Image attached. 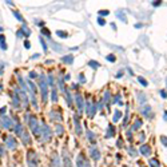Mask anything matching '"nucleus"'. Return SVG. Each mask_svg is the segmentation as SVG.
Wrapping results in <instances>:
<instances>
[{
  "mask_svg": "<svg viewBox=\"0 0 167 167\" xmlns=\"http://www.w3.org/2000/svg\"><path fill=\"white\" fill-rule=\"evenodd\" d=\"M26 120H27V123H28V126H30V128H31V131H32V134L38 138V139H40L42 138V130H43V124L40 123V122L36 119L35 116H30L27 114L26 115Z\"/></svg>",
  "mask_w": 167,
  "mask_h": 167,
  "instance_id": "1",
  "label": "nucleus"
},
{
  "mask_svg": "<svg viewBox=\"0 0 167 167\" xmlns=\"http://www.w3.org/2000/svg\"><path fill=\"white\" fill-rule=\"evenodd\" d=\"M27 86H28V94L31 95V102H32V106L35 108H38V102H36V86L32 83V80L28 79L27 80Z\"/></svg>",
  "mask_w": 167,
  "mask_h": 167,
  "instance_id": "2",
  "label": "nucleus"
},
{
  "mask_svg": "<svg viewBox=\"0 0 167 167\" xmlns=\"http://www.w3.org/2000/svg\"><path fill=\"white\" fill-rule=\"evenodd\" d=\"M47 80L44 78V75H40L39 76V88H40V92H42V98H43V102H47V95H48V87H47Z\"/></svg>",
  "mask_w": 167,
  "mask_h": 167,
  "instance_id": "3",
  "label": "nucleus"
},
{
  "mask_svg": "<svg viewBox=\"0 0 167 167\" xmlns=\"http://www.w3.org/2000/svg\"><path fill=\"white\" fill-rule=\"evenodd\" d=\"M27 165L28 167H38L39 165V157L35 151L27 152Z\"/></svg>",
  "mask_w": 167,
  "mask_h": 167,
  "instance_id": "4",
  "label": "nucleus"
},
{
  "mask_svg": "<svg viewBox=\"0 0 167 167\" xmlns=\"http://www.w3.org/2000/svg\"><path fill=\"white\" fill-rule=\"evenodd\" d=\"M51 139H52V131H51L50 126L43 124L42 138H40V140H43V142H51Z\"/></svg>",
  "mask_w": 167,
  "mask_h": 167,
  "instance_id": "5",
  "label": "nucleus"
},
{
  "mask_svg": "<svg viewBox=\"0 0 167 167\" xmlns=\"http://www.w3.org/2000/svg\"><path fill=\"white\" fill-rule=\"evenodd\" d=\"M86 112L90 118H94L95 116V112H96V104L94 103L92 100H88L87 102V107H86Z\"/></svg>",
  "mask_w": 167,
  "mask_h": 167,
  "instance_id": "6",
  "label": "nucleus"
},
{
  "mask_svg": "<svg viewBox=\"0 0 167 167\" xmlns=\"http://www.w3.org/2000/svg\"><path fill=\"white\" fill-rule=\"evenodd\" d=\"M0 120H2V126H3L4 128H7V130H11L12 126H14V123H12V119H11L10 116L4 115V114H2V116H0Z\"/></svg>",
  "mask_w": 167,
  "mask_h": 167,
  "instance_id": "7",
  "label": "nucleus"
},
{
  "mask_svg": "<svg viewBox=\"0 0 167 167\" xmlns=\"http://www.w3.org/2000/svg\"><path fill=\"white\" fill-rule=\"evenodd\" d=\"M4 142H6L7 148H10V150H15L16 147H18V142H16L15 138H14V136H11V135L6 136V139H4Z\"/></svg>",
  "mask_w": 167,
  "mask_h": 167,
  "instance_id": "8",
  "label": "nucleus"
},
{
  "mask_svg": "<svg viewBox=\"0 0 167 167\" xmlns=\"http://www.w3.org/2000/svg\"><path fill=\"white\" fill-rule=\"evenodd\" d=\"M76 166L78 167H90V162L86 159V157L83 154H80V155H78V158H76Z\"/></svg>",
  "mask_w": 167,
  "mask_h": 167,
  "instance_id": "9",
  "label": "nucleus"
},
{
  "mask_svg": "<svg viewBox=\"0 0 167 167\" xmlns=\"http://www.w3.org/2000/svg\"><path fill=\"white\" fill-rule=\"evenodd\" d=\"M63 166L64 167H72V161H71V157L68 151L66 148L63 150Z\"/></svg>",
  "mask_w": 167,
  "mask_h": 167,
  "instance_id": "10",
  "label": "nucleus"
},
{
  "mask_svg": "<svg viewBox=\"0 0 167 167\" xmlns=\"http://www.w3.org/2000/svg\"><path fill=\"white\" fill-rule=\"evenodd\" d=\"M90 155H91V158L94 161H99L100 159V151L98 150L96 146H91V147H90Z\"/></svg>",
  "mask_w": 167,
  "mask_h": 167,
  "instance_id": "11",
  "label": "nucleus"
},
{
  "mask_svg": "<svg viewBox=\"0 0 167 167\" xmlns=\"http://www.w3.org/2000/svg\"><path fill=\"white\" fill-rule=\"evenodd\" d=\"M75 103H76V107H78V110L82 112L83 108H84V102H83V96L80 95V94H76V95H75Z\"/></svg>",
  "mask_w": 167,
  "mask_h": 167,
  "instance_id": "12",
  "label": "nucleus"
},
{
  "mask_svg": "<svg viewBox=\"0 0 167 167\" xmlns=\"http://www.w3.org/2000/svg\"><path fill=\"white\" fill-rule=\"evenodd\" d=\"M50 119L51 120H59V122H62V114H60L58 110H51L50 111Z\"/></svg>",
  "mask_w": 167,
  "mask_h": 167,
  "instance_id": "13",
  "label": "nucleus"
},
{
  "mask_svg": "<svg viewBox=\"0 0 167 167\" xmlns=\"http://www.w3.org/2000/svg\"><path fill=\"white\" fill-rule=\"evenodd\" d=\"M12 106L16 108V107H20V96H19V94L18 91L15 90V92H14V95H12Z\"/></svg>",
  "mask_w": 167,
  "mask_h": 167,
  "instance_id": "14",
  "label": "nucleus"
},
{
  "mask_svg": "<svg viewBox=\"0 0 167 167\" xmlns=\"http://www.w3.org/2000/svg\"><path fill=\"white\" fill-rule=\"evenodd\" d=\"M20 138H22V142H23V143L26 144V146H30V144L32 143V139H31L30 134H28L27 131H24V132L22 134V136H20Z\"/></svg>",
  "mask_w": 167,
  "mask_h": 167,
  "instance_id": "15",
  "label": "nucleus"
},
{
  "mask_svg": "<svg viewBox=\"0 0 167 167\" xmlns=\"http://www.w3.org/2000/svg\"><path fill=\"white\" fill-rule=\"evenodd\" d=\"M16 91H18L19 96H20V99L23 100V104H24V106H27V104H28V98H27V92H26V91H23V90H19V88H16Z\"/></svg>",
  "mask_w": 167,
  "mask_h": 167,
  "instance_id": "16",
  "label": "nucleus"
},
{
  "mask_svg": "<svg viewBox=\"0 0 167 167\" xmlns=\"http://www.w3.org/2000/svg\"><path fill=\"white\" fill-rule=\"evenodd\" d=\"M51 167H60V158L58 154H54L51 158Z\"/></svg>",
  "mask_w": 167,
  "mask_h": 167,
  "instance_id": "17",
  "label": "nucleus"
},
{
  "mask_svg": "<svg viewBox=\"0 0 167 167\" xmlns=\"http://www.w3.org/2000/svg\"><path fill=\"white\" fill-rule=\"evenodd\" d=\"M74 120H75V128H76V134L78 135H82L83 134V130H82V126H80V122H79V118L78 115L74 116Z\"/></svg>",
  "mask_w": 167,
  "mask_h": 167,
  "instance_id": "18",
  "label": "nucleus"
},
{
  "mask_svg": "<svg viewBox=\"0 0 167 167\" xmlns=\"http://www.w3.org/2000/svg\"><path fill=\"white\" fill-rule=\"evenodd\" d=\"M140 152H142V155H144V157L151 155V147H150L148 144H143L140 147Z\"/></svg>",
  "mask_w": 167,
  "mask_h": 167,
  "instance_id": "19",
  "label": "nucleus"
},
{
  "mask_svg": "<svg viewBox=\"0 0 167 167\" xmlns=\"http://www.w3.org/2000/svg\"><path fill=\"white\" fill-rule=\"evenodd\" d=\"M140 111H142V114H143L146 118H151V116H152V114H151V107H150L148 104H146V107L143 106Z\"/></svg>",
  "mask_w": 167,
  "mask_h": 167,
  "instance_id": "20",
  "label": "nucleus"
},
{
  "mask_svg": "<svg viewBox=\"0 0 167 167\" xmlns=\"http://www.w3.org/2000/svg\"><path fill=\"white\" fill-rule=\"evenodd\" d=\"M62 62L66 63V64H72V63H74V56H72V55H66V56H63V58H62Z\"/></svg>",
  "mask_w": 167,
  "mask_h": 167,
  "instance_id": "21",
  "label": "nucleus"
},
{
  "mask_svg": "<svg viewBox=\"0 0 167 167\" xmlns=\"http://www.w3.org/2000/svg\"><path fill=\"white\" fill-rule=\"evenodd\" d=\"M114 134H115V127H114V124H110L108 128H107V134H106V138H111V136H114Z\"/></svg>",
  "mask_w": 167,
  "mask_h": 167,
  "instance_id": "22",
  "label": "nucleus"
},
{
  "mask_svg": "<svg viewBox=\"0 0 167 167\" xmlns=\"http://www.w3.org/2000/svg\"><path fill=\"white\" fill-rule=\"evenodd\" d=\"M120 116H122V112L119 110H115V111H114V116H112V123H116V122L120 119Z\"/></svg>",
  "mask_w": 167,
  "mask_h": 167,
  "instance_id": "23",
  "label": "nucleus"
},
{
  "mask_svg": "<svg viewBox=\"0 0 167 167\" xmlns=\"http://www.w3.org/2000/svg\"><path fill=\"white\" fill-rule=\"evenodd\" d=\"M15 131H16V134H18L19 136H22V134L24 132L22 123H16V126H15Z\"/></svg>",
  "mask_w": 167,
  "mask_h": 167,
  "instance_id": "24",
  "label": "nucleus"
},
{
  "mask_svg": "<svg viewBox=\"0 0 167 167\" xmlns=\"http://www.w3.org/2000/svg\"><path fill=\"white\" fill-rule=\"evenodd\" d=\"M140 127H142V120L140 119H136L135 123H134L132 127H131V131H136V130H139Z\"/></svg>",
  "mask_w": 167,
  "mask_h": 167,
  "instance_id": "25",
  "label": "nucleus"
},
{
  "mask_svg": "<svg viewBox=\"0 0 167 167\" xmlns=\"http://www.w3.org/2000/svg\"><path fill=\"white\" fill-rule=\"evenodd\" d=\"M87 138H88V140L91 142L92 144H95V142H96V136L94 135V132H92V131H90V130L87 131Z\"/></svg>",
  "mask_w": 167,
  "mask_h": 167,
  "instance_id": "26",
  "label": "nucleus"
},
{
  "mask_svg": "<svg viewBox=\"0 0 167 167\" xmlns=\"http://www.w3.org/2000/svg\"><path fill=\"white\" fill-rule=\"evenodd\" d=\"M55 131H56V135H59V136H60V135H63V132H64V128H63V126L58 123V124L55 126Z\"/></svg>",
  "mask_w": 167,
  "mask_h": 167,
  "instance_id": "27",
  "label": "nucleus"
},
{
  "mask_svg": "<svg viewBox=\"0 0 167 167\" xmlns=\"http://www.w3.org/2000/svg\"><path fill=\"white\" fill-rule=\"evenodd\" d=\"M51 99H52V102H58V91L55 88H52V91H51Z\"/></svg>",
  "mask_w": 167,
  "mask_h": 167,
  "instance_id": "28",
  "label": "nucleus"
},
{
  "mask_svg": "<svg viewBox=\"0 0 167 167\" xmlns=\"http://www.w3.org/2000/svg\"><path fill=\"white\" fill-rule=\"evenodd\" d=\"M20 31H22V32H23V34H24V35H26V38H28V36H30V35H31V31H30V30H28V28H27L26 26L20 27Z\"/></svg>",
  "mask_w": 167,
  "mask_h": 167,
  "instance_id": "29",
  "label": "nucleus"
},
{
  "mask_svg": "<svg viewBox=\"0 0 167 167\" xmlns=\"http://www.w3.org/2000/svg\"><path fill=\"white\" fill-rule=\"evenodd\" d=\"M56 35H58L59 38H63V39H66L67 36H68V34H67L66 31H60V30H58V31H56Z\"/></svg>",
  "mask_w": 167,
  "mask_h": 167,
  "instance_id": "30",
  "label": "nucleus"
},
{
  "mask_svg": "<svg viewBox=\"0 0 167 167\" xmlns=\"http://www.w3.org/2000/svg\"><path fill=\"white\" fill-rule=\"evenodd\" d=\"M148 163H150V166H151V167H161V163L157 159H150Z\"/></svg>",
  "mask_w": 167,
  "mask_h": 167,
  "instance_id": "31",
  "label": "nucleus"
},
{
  "mask_svg": "<svg viewBox=\"0 0 167 167\" xmlns=\"http://www.w3.org/2000/svg\"><path fill=\"white\" fill-rule=\"evenodd\" d=\"M88 66L92 67V68H98V67H99V63L95 62V60H90V62H88Z\"/></svg>",
  "mask_w": 167,
  "mask_h": 167,
  "instance_id": "32",
  "label": "nucleus"
},
{
  "mask_svg": "<svg viewBox=\"0 0 167 167\" xmlns=\"http://www.w3.org/2000/svg\"><path fill=\"white\" fill-rule=\"evenodd\" d=\"M128 152H130V155H131V157H136L138 155V151L134 147H130L128 148Z\"/></svg>",
  "mask_w": 167,
  "mask_h": 167,
  "instance_id": "33",
  "label": "nucleus"
},
{
  "mask_svg": "<svg viewBox=\"0 0 167 167\" xmlns=\"http://www.w3.org/2000/svg\"><path fill=\"white\" fill-rule=\"evenodd\" d=\"M39 42H40V44H42L43 50H44V51H47V50H48V47H47V44H46V42H44V39H43V38H39Z\"/></svg>",
  "mask_w": 167,
  "mask_h": 167,
  "instance_id": "34",
  "label": "nucleus"
},
{
  "mask_svg": "<svg viewBox=\"0 0 167 167\" xmlns=\"http://www.w3.org/2000/svg\"><path fill=\"white\" fill-rule=\"evenodd\" d=\"M108 100H110V92H108V91H106V92H104V98H103V102H106V104H108V103H110Z\"/></svg>",
  "mask_w": 167,
  "mask_h": 167,
  "instance_id": "35",
  "label": "nucleus"
},
{
  "mask_svg": "<svg viewBox=\"0 0 167 167\" xmlns=\"http://www.w3.org/2000/svg\"><path fill=\"white\" fill-rule=\"evenodd\" d=\"M14 15H15V18H16V19H18V20H19V22H22V23L24 22V19L22 18V15H20V14H19V12H18V11H15V12H14Z\"/></svg>",
  "mask_w": 167,
  "mask_h": 167,
  "instance_id": "36",
  "label": "nucleus"
},
{
  "mask_svg": "<svg viewBox=\"0 0 167 167\" xmlns=\"http://www.w3.org/2000/svg\"><path fill=\"white\" fill-rule=\"evenodd\" d=\"M118 15H119V16H118V18H119V19L122 20V22L127 23V18H126V15H123V14H122V12H118Z\"/></svg>",
  "mask_w": 167,
  "mask_h": 167,
  "instance_id": "37",
  "label": "nucleus"
},
{
  "mask_svg": "<svg viewBox=\"0 0 167 167\" xmlns=\"http://www.w3.org/2000/svg\"><path fill=\"white\" fill-rule=\"evenodd\" d=\"M138 80H139V83H140L142 86H144V87L148 84V83H147V80H144V78H142V76H139V78H138Z\"/></svg>",
  "mask_w": 167,
  "mask_h": 167,
  "instance_id": "38",
  "label": "nucleus"
},
{
  "mask_svg": "<svg viewBox=\"0 0 167 167\" xmlns=\"http://www.w3.org/2000/svg\"><path fill=\"white\" fill-rule=\"evenodd\" d=\"M42 34H43V35H47V36H48V39H50V36H51V32L48 31L47 28H43V30H42Z\"/></svg>",
  "mask_w": 167,
  "mask_h": 167,
  "instance_id": "39",
  "label": "nucleus"
},
{
  "mask_svg": "<svg viewBox=\"0 0 167 167\" xmlns=\"http://www.w3.org/2000/svg\"><path fill=\"white\" fill-rule=\"evenodd\" d=\"M98 24H99V26H104V24H106V20L102 19V18H98Z\"/></svg>",
  "mask_w": 167,
  "mask_h": 167,
  "instance_id": "40",
  "label": "nucleus"
},
{
  "mask_svg": "<svg viewBox=\"0 0 167 167\" xmlns=\"http://www.w3.org/2000/svg\"><path fill=\"white\" fill-rule=\"evenodd\" d=\"M47 82H48V84L54 86V76H52V75H50V76H48V80H47Z\"/></svg>",
  "mask_w": 167,
  "mask_h": 167,
  "instance_id": "41",
  "label": "nucleus"
},
{
  "mask_svg": "<svg viewBox=\"0 0 167 167\" xmlns=\"http://www.w3.org/2000/svg\"><path fill=\"white\" fill-rule=\"evenodd\" d=\"M106 59H107L108 62H115V60H116V59H115V56H114V55H108Z\"/></svg>",
  "mask_w": 167,
  "mask_h": 167,
  "instance_id": "42",
  "label": "nucleus"
},
{
  "mask_svg": "<svg viewBox=\"0 0 167 167\" xmlns=\"http://www.w3.org/2000/svg\"><path fill=\"white\" fill-rule=\"evenodd\" d=\"M161 140H162V143H163V146H167V138L166 136H161Z\"/></svg>",
  "mask_w": 167,
  "mask_h": 167,
  "instance_id": "43",
  "label": "nucleus"
},
{
  "mask_svg": "<svg viewBox=\"0 0 167 167\" xmlns=\"http://www.w3.org/2000/svg\"><path fill=\"white\" fill-rule=\"evenodd\" d=\"M30 78H39V75L36 74V72L32 71V72H30Z\"/></svg>",
  "mask_w": 167,
  "mask_h": 167,
  "instance_id": "44",
  "label": "nucleus"
},
{
  "mask_svg": "<svg viewBox=\"0 0 167 167\" xmlns=\"http://www.w3.org/2000/svg\"><path fill=\"white\" fill-rule=\"evenodd\" d=\"M24 47H26V48H31V43L28 42V40H26V42H24Z\"/></svg>",
  "mask_w": 167,
  "mask_h": 167,
  "instance_id": "45",
  "label": "nucleus"
},
{
  "mask_svg": "<svg viewBox=\"0 0 167 167\" xmlns=\"http://www.w3.org/2000/svg\"><path fill=\"white\" fill-rule=\"evenodd\" d=\"M0 48H2V50H7V44L6 43H0Z\"/></svg>",
  "mask_w": 167,
  "mask_h": 167,
  "instance_id": "46",
  "label": "nucleus"
},
{
  "mask_svg": "<svg viewBox=\"0 0 167 167\" xmlns=\"http://www.w3.org/2000/svg\"><path fill=\"white\" fill-rule=\"evenodd\" d=\"M79 82H80V83H84V82H86V79H84L83 75H79Z\"/></svg>",
  "mask_w": 167,
  "mask_h": 167,
  "instance_id": "47",
  "label": "nucleus"
},
{
  "mask_svg": "<svg viewBox=\"0 0 167 167\" xmlns=\"http://www.w3.org/2000/svg\"><path fill=\"white\" fill-rule=\"evenodd\" d=\"M108 11H99V15H108Z\"/></svg>",
  "mask_w": 167,
  "mask_h": 167,
  "instance_id": "48",
  "label": "nucleus"
},
{
  "mask_svg": "<svg viewBox=\"0 0 167 167\" xmlns=\"http://www.w3.org/2000/svg\"><path fill=\"white\" fill-rule=\"evenodd\" d=\"M16 36H18V38H22V36H23V32L19 30V31H18V34H16Z\"/></svg>",
  "mask_w": 167,
  "mask_h": 167,
  "instance_id": "49",
  "label": "nucleus"
},
{
  "mask_svg": "<svg viewBox=\"0 0 167 167\" xmlns=\"http://www.w3.org/2000/svg\"><path fill=\"white\" fill-rule=\"evenodd\" d=\"M3 155H4V148L0 146V157H3Z\"/></svg>",
  "mask_w": 167,
  "mask_h": 167,
  "instance_id": "50",
  "label": "nucleus"
},
{
  "mask_svg": "<svg viewBox=\"0 0 167 167\" xmlns=\"http://www.w3.org/2000/svg\"><path fill=\"white\" fill-rule=\"evenodd\" d=\"M118 147H122V146H123V144H122V139H119V140H118Z\"/></svg>",
  "mask_w": 167,
  "mask_h": 167,
  "instance_id": "51",
  "label": "nucleus"
},
{
  "mask_svg": "<svg viewBox=\"0 0 167 167\" xmlns=\"http://www.w3.org/2000/svg\"><path fill=\"white\" fill-rule=\"evenodd\" d=\"M122 75H123V71H119V72H118V74H116L118 78H119V76H122Z\"/></svg>",
  "mask_w": 167,
  "mask_h": 167,
  "instance_id": "52",
  "label": "nucleus"
},
{
  "mask_svg": "<svg viewBox=\"0 0 167 167\" xmlns=\"http://www.w3.org/2000/svg\"><path fill=\"white\" fill-rule=\"evenodd\" d=\"M4 42V35H0V43Z\"/></svg>",
  "mask_w": 167,
  "mask_h": 167,
  "instance_id": "53",
  "label": "nucleus"
},
{
  "mask_svg": "<svg viewBox=\"0 0 167 167\" xmlns=\"http://www.w3.org/2000/svg\"><path fill=\"white\" fill-rule=\"evenodd\" d=\"M152 4H154V6H155V7H157V6H159V4H161V2H154Z\"/></svg>",
  "mask_w": 167,
  "mask_h": 167,
  "instance_id": "54",
  "label": "nucleus"
},
{
  "mask_svg": "<svg viewBox=\"0 0 167 167\" xmlns=\"http://www.w3.org/2000/svg\"><path fill=\"white\" fill-rule=\"evenodd\" d=\"M39 56H40V55H39V54H35V55H34V56H32V59H36V58H39Z\"/></svg>",
  "mask_w": 167,
  "mask_h": 167,
  "instance_id": "55",
  "label": "nucleus"
},
{
  "mask_svg": "<svg viewBox=\"0 0 167 167\" xmlns=\"http://www.w3.org/2000/svg\"><path fill=\"white\" fill-rule=\"evenodd\" d=\"M163 119H165V120H166V122H167V111H166V112H165V115H163Z\"/></svg>",
  "mask_w": 167,
  "mask_h": 167,
  "instance_id": "56",
  "label": "nucleus"
},
{
  "mask_svg": "<svg viewBox=\"0 0 167 167\" xmlns=\"http://www.w3.org/2000/svg\"><path fill=\"white\" fill-rule=\"evenodd\" d=\"M161 95H162V96H163V98H166V96H167V95H166V92H163V91H162V92H161Z\"/></svg>",
  "mask_w": 167,
  "mask_h": 167,
  "instance_id": "57",
  "label": "nucleus"
},
{
  "mask_svg": "<svg viewBox=\"0 0 167 167\" xmlns=\"http://www.w3.org/2000/svg\"><path fill=\"white\" fill-rule=\"evenodd\" d=\"M3 31V27H0V32H2Z\"/></svg>",
  "mask_w": 167,
  "mask_h": 167,
  "instance_id": "58",
  "label": "nucleus"
},
{
  "mask_svg": "<svg viewBox=\"0 0 167 167\" xmlns=\"http://www.w3.org/2000/svg\"><path fill=\"white\" fill-rule=\"evenodd\" d=\"M123 167H131V166H123Z\"/></svg>",
  "mask_w": 167,
  "mask_h": 167,
  "instance_id": "59",
  "label": "nucleus"
}]
</instances>
